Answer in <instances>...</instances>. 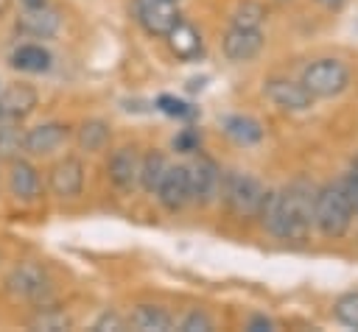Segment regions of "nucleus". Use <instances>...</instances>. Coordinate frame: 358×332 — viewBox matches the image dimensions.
Wrapping results in <instances>:
<instances>
[{"label": "nucleus", "instance_id": "6e6552de", "mask_svg": "<svg viewBox=\"0 0 358 332\" xmlns=\"http://www.w3.org/2000/svg\"><path fill=\"white\" fill-rule=\"evenodd\" d=\"M263 95L282 112H308L316 100L302 86V81H288V78H268L263 86Z\"/></svg>", "mask_w": 358, "mask_h": 332}, {"label": "nucleus", "instance_id": "9b49d317", "mask_svg": "<svg viewBox=\"0 0 358 332\" xmlns=\"http://www.w3.org/2000/svg\"><path fill=\"white\" fill-rule=\"evenodd\" d=\"M263 31L260 28H238L232 25L227 33H224V56L235 64H243V61H252L260 50H263Z\"/></svg>", "mask_w": 358, "mask_h": 332}, {"label": "nucleus", "instance_id": "f3484780", "mask_svg": "<svg viewBox=\"0 0 358 332\" xmlns=\"http://www.w3.org/2000/svg\"><path fill=\"white\" fill-rule=\"evenodd\" d=\"M165 39H168L171 53H173L179 61H193V59H199L201 50H204L201 33H199L190 22H185V20H179V22L165 33Z\"/></svg>", "mask_w": 358, "mask_h": 332}, {"label": "nucleus", "instance_id": "4be33fe9", "mask_svg": "<svg viewBox=\"0 0 358 332\" xmlns=\"http://www.w3.org/2000/svg\"><path fill=\"white\" fill-rule=\"evenodd\" d=\"M165 167H168L165 156H162L159 151H148V153L140 159L137 184H140L145 193H154V190H157V184H159V179H162V173H165Z\"/></svg>", "mask_w": 358, "mask_h": 332}, {"label": "nucleus", "instance_id": "5701e85b", "mask_svg": "<svg viewBox=\"0 0 358 332\" xmlns=\"http://www.w3.org/2000/svg\"><path fill=\"white\" fill-rule=\"evenodd\" d=\"M22 151H25V131H20L17 126H3L0 123V159L14 162Z\"/></svg>", "mask_w": 358, "mask_h": 332}, {"label": "nucleus", "instance_id": "393cba45", "mask_svg": "<svg viewBox=\"0 0 358 332\" xmlns=\"http://www.w3.org/2000/svg\"><path fill=\"white\" fill-rule=\"evenodd\" d=\"M154 106H157L162 114L176 117V120H190V117L199 114L196 106H190L187 100H182V98H176V95H159V98L154 100Z\"/></svg>", "mask_w": 358, "mask_h": 332}, {"label": "nucleus", "instance_id": "72a5a7b5", "mask_svg": "<svg viewBox=\"0 0 358 332\" xmlns=\"http://www.w3.org/2000/svg\"><path fill=\"white\" fill-rule=\"evenodd\" d=\"M42 3H48V0H22L25 8H34V6H42Z\"/></svg>", "mask_w": 358, "mask_h": 332}, {"label": "nucleus", "instance_id": "473e14b6", "mask_svg": "<svg viewBox=\"0 0 358 332\" xmlns=\"http://www.w3.org/2000/svg\"><path fill=\"white\" fill-rule=\"evenodd\" d=\"M322 8H327V11H338L341 6H344V0H316Z\"/></svg>", "mask_w": 358, "mask_h": 332}, {"label": "nucleus", "instance_id": "0eeeda50", "mask_svg": "<svg viewBox=\"0 0 358 332\" xmlns=\"http://www.w3.org/2000/svg\"><path fill=\"white\" fill-rule=\"evenodd\" d=\"M157 201L168 209V212H179L190 204V176H187V167L185 165H168L157 190H154Z\"/></svg>", "mask_w": 358, "mask_h": 332}, {"label": "nucleus", "instance_id": "39448f33", "mask_svg": "<svg viewBox=\"0 0 358 332\" xmlns=\"http://www.w3.org/2000/svg\"><path fill=\"white\" fill-rule=\"evenodd\" d=\"M6 290L14 296V299H22V301H31V304H45L50 299V276L42 265L36 262H20L8 271L6 276Z\"/></svg>", "mask_w": 358, "mask_h": 332}, {"label": "nucleus", "instance_id": "9d476101", "mask_svg": "<svg viewBox=\"0 0 358 332\" xmlns=\"http://www.w3.org/2000/svg\"><path fill=\"white\" fill-rule=\"evenodd\" d=\"M187 176H190V201L207 206L218 198V187H221V170L213 159L207 156H199L190 167H187Z\"/></svg>", "mask_w": 358, "mask_h": 332}, {"label": "nucleus", "instance_id": "6ab92c4d", "mask_svg": "<svg viewBox=\"0 0 358 332\" xmlns=\"http://www.w3.org/2000/svg\"><path fill=\"white\" fill-rule=\"evenodd\" d=\"M221 128L235 145H257L263 139V126L249 114H227Z\"/></svg>", "mask_w": 358, "mask_h": 332}, {"label": "nucleus", "instance_id": "bb28decb", "mask_svg": "<svg viewBox=\"0 0 358 332\" xmlns=\"http://www.w3.org/2000/svg\"><path fill=\"white\" fill-rule=\"evenodd\" d=\"M333 315H336L344 326L358 329V290L338 296V301H336V307H333Z\"/></svg>", "mask_w": 358, "mask_h": 332}, {"label": "nucleus", "instance_id": "c756f323", "mask_svg": "<svg viewBox=\"0 0 358 332\" xmlns=\"http://www.w3.org/2000/svg\"><path fill=\"white\" fill-rule=\"evenodd\" d=\"M341 187H344L347 198L352 201V206H355V212H358V153L352 156V162H350V167H347V176L341 179Z\"/></svg>", "mask_w": 358, "mask_h": 332}, {"label": "nucleus", "instance_id": "f03ea898", "mask_svg": "<svg viewBox=\"0 0 358 332\" xmlns=\"http://www.w3.org/2000/svg\"><path fill=\"white\" fill-rule=\"evenodd\" d=\"M352 215H355V206L347 198L341 179L330 181L313 193V226L324 237H330V240L344 237L352 226Z\"/></svg>", "mask_w": 358, "mask_h": 332}, {"label": "nucleus", "instance_id": "412c9836", "mask_svg": "<svg viewBox=\"0 0 358 332\" xmlns=\"http://www.w3.org/2000/svg\"><path fill=\"white\" fill-rule=\"evenodd\" d=\"M76 139H78V148H81V151H87V153H98V151H103V148L109 145V139H112V128H109L106 120L92 117V120H84V123H81Z\"/></svg>", "mask_w": 358, "mask_h": 332}, {"label": "nucleus", "instance_id": "423d86ee", "mask_svg": "<svg viewBox=\"0 0 358 332\" xmlns=\"http://www.w3.org/2000/svg\"><path fill=\"white\" fill-rule=\"evenodd\" d=\"M131 8H134V20L140 22V28L157 39H165V33L182 20L176 3L171 0H134Z\"/></svg>", "mask_w": 358, "mask_h": 332}, {"label": "nucleus", "instance_id": "cd10ccee", "mask_svg": "<svg viewBox=\"0 0 358 332\" xmlns=\"http://www.w3.org/2000/svg\"><path fill=\"white\" fill-rule=\"evenodd\" d=\"M173 151H179V153H196L199 148H201V131L199 128H193V126H187V128H182L176 137H173Z\"/></svg>", "mask_w": 358, "mask_h": 332}, {"label": "nucleus", "instance_id": "ddd939ff", "mask_svg": "<svg viewBox=\"0 0 358 332\" xmlns=\"http://www.w3.org/2000/svg\"><path fill=\"white\" fill-rule=\"evenodd\" d=\"M70 139V126L67 123H39L34 128L25 131V153L31 156H48L53 151H59L64 142Z\"/></svg>", "mask_w": 358, "mask_h": 332}, {"label": "nucleus", "instance_id": "7c9ffc66", "mask_svg": "<svg viewBox=\"0 0 358 332\" xmlns=\"http://www.w3.org/2000/svg\"><path fill=\"white\" fill-rule=\"evenodd\" d=\"M126 326H129V321H126L123 315H117L115 310L101 312V315H98V321L92 324V329H95V332H109V329H112V332H120V329H126Z\"/></svg>", "mask_w": 358, "mask_h": 332}, {"label": "nucleus", "instance_id": "aec40b11", "mask_svg": "<svg viewBox=\"0 0 358 332\" xmlns=\"http://www.w3.org/2000/svg\"><path fill=\"white\" fill-rule=\"evenodd\" d=\"M129 326L140 329V332H168L173 329V318L165 307H157V304H137L131 310V318H129Z\"/></svg>", "mask_w": 358, "mask_h": 332}, {"label": "nucleus", "instance_id": "7ed1b4c3", "mask_svg": "<svg viewBox=\"0 0 358 332\" xmlns=\"http://www.w3.org/2000/svg\"><path fill=\"white\" fill-rule=\"evenodd\" d=\"M218 195L224 201V206L238 215V218H257V209L263 204L266 187L252 176V173H241V170H229L221 176V187Z\"/></svg>", "mask_w": 358, "mask_h": 332}, {"label": "nucleus", "instance_id": "f704fd0d", "mask_svg": "<svg viewBox=\"0 0 358 332\" xmlns=\"http://www.w3.org/2000/svg\"><path fill=\"white\" fill-rule=\"evenodd\" d=\"M6 8H8V0H0V14H3Z\"/></svg>", "mask_w": 358, "mask_h": 332}, {"label": "nucleus", "instance_id": "e433bc0d", "mask_svg": "<svg viewBox=\"0 0 358 332\" xmlns=\"http://www.w3.org/2000/svg\"><path fill=\"white\" fill-rule=\"evenodd\" d=\"M171 3H179V0H171Z\"/></svg>", "mask_w": 358, "mask_h": 332}, {"label": "nucleus", "instance_id": "1a4fd4ad", "mask_svg": "<svg viewBox=\"0 0 358 332\" xmlns=\"http://www.w3.org/2000/svg\"><path fill=\"white\" fill-rule=\"evenodd\" d=\"M48 187L59 198H76L84 190V162L78 156H62L48 170Z\"/></svg>", "mask_w": 358, "mask_h": 332}, {"label": "nucleus", "instance_id": "c9c22d12", "mask_svg": "<svg viewBox=\"0 0 358 332\" xmlns=\"http://www.w3.org/2000/svg\"><path fill=\"white\" fill-rule=\"evenodd\" d=\"M3 120H6V117H3V109H0V123H3Z\"/></svg>", "mask_w": 358, "mask_h": 332}, {"label": "nucleus", "instance_id": "20e7f679", "mask_svg": "<svg viewBox=\"0 0 358 332\" xmlns=\"http://www.w3.org/2000/svg\"><path fill=\"white\" fill-rule=\"evenodd\" d=\"M302 86L313 98H336L350 86V67L341 59H316L302 70Z\"/></svg>", "mask_w": 358, "mask_h": 332}, {"label": "nucleus", "instance_id": "b1692460", "mask_svg": "<svg viewBox=\"0 0 358 332\" xmlns=\"http://www.w3.org/2000/svg\"><path fill=\"white\" fill-rule=\"evenodd\" d=\"M263 20H266V8L255 0H243L232 14V25L238 28H260Z\"/></svg>", "mask_w": 358, "mask_h": 332}, {"label": "nucleus", "instance_id": "dca6fc26", "mask_svg": "<svg viewBox=\"0 0 358 332\" xmlns=\"http://www.w3.org/2000/svg\"><path fill=\"white\" fill-rule=\"evenodd\" d=\"M8 190L14 198L20 201H36L42 195V179H39V170L25 162V159H14L11 162V170H8Z\"/></svg>", "mask_w": 358, "mask_h": 332}, {"label": "nucleus", "instance_id": "4468645a", "mask_svg": "<svg viewBox=\"0 0 358 332\" xmlns=\"http://www.w3.org/2000/svg\"><path fill=\"white\" fill-rule=\"evenodd\" d=\"M109 181L117 190H134L137 187V173H140V156L134 145H120L117 151H112L109 156Z\"/></svg>", "mask_w": 358, "mask_h": 332}, {"label": "nucleus", "instance_id": "a211bd4d", "mask_svg": "<svg viewBox=\"0 0 358 332\" xmlns=\"http://www.w3.org/2000/svg\"><path fill=\"white\" fill-rule=\"evenodd\" d=\"M11 67L20 70V73H31V75H39V73H48L53 67V56L48 47L42 45H20L14 53H11Z\"/></svg>", "mask_w": 358, "mask_h": 332}, {"label": "nucleus", "instance_id": "a878e982", "mask_svg": "<svg viewBox=\"0 0 358 332\" xmlns=\"http://www.w3.org/2000/svg\"><path fill=\"white\" fill-rule=\"evenodd\" d=\"M31 326L34 329H48V332H59V329H67L70 326V318L56 310V307H39V312L31 318Z\"/></svg>", "mask_w": 358, "mask_h": 332}, {"label": "nucleus", "instance_id": "c85d7f7f", "mask_svg": "<svg viewBox=\"0 0 358 332\" xmlns=\"http://www.w3.org/2000/svg\"><path fill=\"white\" fill-rule=\"evenodd\" d=\"M179 329H182V332H210V329H213V318H210L207 312H201V310H193V312H187V315L182 318Z\"/></svg>", "mask_w": 358, "mask_h": 332}, {"label": "nucleus", "instance_id": "2f4dec72", "mask_svg": "<svg viewBox=\"0 0 358 332\" xmlns=\"http://www.w3.org/2000/svg\"><path fill=\"white\" fill-rule=\"evenodd\" d=\"M246 329H249V332H268V329H274V321L266 318V315H252V318L246 321Z\"/></svg>", "mask_w": 358, "mask_h": 332}, {"label": "nucleus", "instance_id": "2eb2a0df", "mask_svg": "<svg viewBox=\"0 0 358 332\" xmlns=\"http://www.w3.org/2000/svg\"><path fill=\"white\" fill-rule=\"evenodd\" d=\"M39 103V95L31 84H8L3 86L0 92V109H3V117L8 120H25Z\"/></svg>", "mask_w": 358, "mask_h": 332}, {"label": "nucleus", "instance_id": "f257e3e1", "mask_svg": "<svg viewBox=\"0 0 358 332\" xmlns=\"http://www.w3.org/2000/svg\"><path fill=\"white\" fill-rule=\"evenodd\" d=\"M313 193L316 187L305 179L291 181L282 190H266L257 209L260 223L280 240L302 243L313 226Z\"/></svg>", "mask_w": 358, "mask_h": 332}, {"label": "nucleus", "instance_id": "f8f14e48", "mask_svg": "<svg viewBox=\"0 0 358 332\" xmlns=\"http://www.w3.org/2000/svg\"><path fill=\"white\" fill-rule=\"evenodd\" d=\"M59 28H62V14L48 3L25 8L17 20V31L22 36H34V39H50L59 33Z\"/></svg>", "mask_w": 358, "mask_h": 332}]
</instances>
